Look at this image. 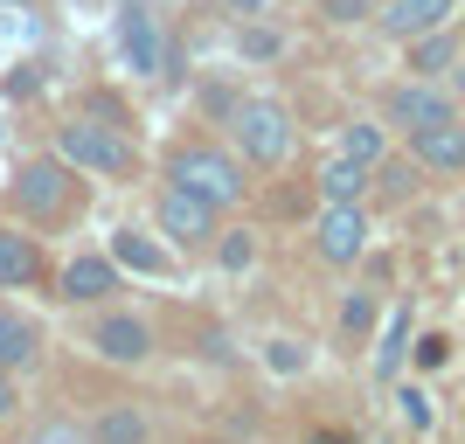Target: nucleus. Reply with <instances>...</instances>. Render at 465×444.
Returning a JSON list of instances; mask_svg holds the SVG:
<instances>
[{
	"label": "nucleus",
	"mask_w": 465,
	"mask_h": 444,
	"mask_svg": "<svg viewBox=\"0 0 465 444\" xmlns=\"http://www.w3.org/2000/svg\"><path fill=\"white\" fill-rule=\"evenodd\" d=\"M7 209L21 215V230H70L84 215V174L63 153L21 160L15 181H7Z\"/></svg>",
	"instance_id": "nucleus-1"
},
{
	"label": "nucleus",
	"mask_w": 465,
	"mask_h": 444,
	"mask_svg": "<svg viewBox=\"0 0 465 444\" xmlns=\"http://www.w3.org/2000/svg\"><path fill=\"white\" fill-rule=\"evenodd\" d=\"M56 153L77 167L84 181H133L139 174V146H133V125L125 118H104V112H70L56 125Z\"/></svg>",
	"instance_id": "nucleus-2"
},
{
	"label": "nucleus",
	"mask_w": 465,
	"mask_h": 444,
	"mask_svg": "<svg viewBox=\"0 0 465 444\" xmlns=\"http://www.w3.org/2000/svg\"><path fill=\"white\" fill-rule=\"evenodd\" d=\"M230 153L251 167V174H278L292 153H299V118L278 97H236L230 104Z\"/></svg>",
	"instance_id": "nucleus-3"
},
{
	"label": "nucleus",
	"mask_w": 465,
	"mask_h": 444,
	"mask_svg": "<svg viewBox=\"0 0 465 444\" xmlns=\"http://www.w3.org/2000/svg\"><path fill=\"white\" fill-rule=\"evenodd\" d=\"M167 181L188 194H202L209 209H243L251 202V167L230 153V146H215V139H181L174 153H167Z\"/></svg>",
	"instance_id": "nucleus-4"
},
{
	"label": "nucleus",
	"mask_w": 465,
	"mask_h": 444,
	"mask_svg": "<svg viewBox=\"0 0 465 444\" xmlns=\"http://www.w3.org/2000/svg\"><path fill=\"white\" fill-rule=\"evenodd\" d=\"M112 56H118V70H125L133 84H167L174 77V42H167V28H160V15L146 7V0H118Z\"/></svg>",
	"instance_id": "nucleus-5"
},
{
	"label": "nucleus",
	"mask_w": 465,
	"mask_h": 444,
	"mask_svg": "<svg viewBox=\"0 0 465 444\" xmlns=\"http://www.w3.org/2000/svg\"><path fill=\"white\" fill-rule=\"evenodd\" d=\"M215 222H223V209H209L202 194L174 188V181L153 194V230L167 236V251H209V243H215Z\"/></svg>",
	"instance_id": "nucleus-6"
},
{
	"label": "nucleus",
	"mask_w": 465,
	"mask_h": 444,
	"mask_svg": "<svg viewBox=\"0 0 465 444\" xmlns=\"http://www.w3.org/2000/svg\"><path fill=\"white\" fill-rule=\"evenodd\" d=\"M84 348L97 354V361H112V368H146L153 361V327H146V320H139V312H125V306H104L91 320V327H84Z\"/></svg>",
	"instance_id": "nucleus-7"
},
{
	"label": "nucleus",
	"mask_w": 465,
	"mask_h": 444,
	"mask_svg": "<svg viewBox=\"0 0 465 444\" xmlns=\"http://www.w3.org/2000/svg\"><path fill=\"white\" fill-rule=\"evenodd\" d=\"M312 257L333 271H348L369 257V209L361 202H320V215H312Z\"/></svg>",
	"instance_id": "nucleus-8"
},
{
	"label": "nucleus",
	"mask_w": 465,
	"mask_h": 444,
	"mask_svg": "<svg viewBox=\"0 0 465 444\" xmlns=\"http://www.w3.org/2000/svg\"><path fill=\"white\" fill-rule=\"evenodd\" d=\"M438 118H459V104L438 77H396L382 91V125H396V133H417V125H438Z\"/></svg>",
	"instance_id": "nucleus-9"
},
{
	"label": "nucleus",
	"mask_w": 465,
	"mask_h": 444,
	"mask_svg": "<svg viewBox=\"0 0 465 444\" xmlns=\"http://www.w3.org/2000/svg\"><path fill=\"white\" fill-rule=\"evenodd\" d=\"M118 291H125V271H118L104 251H84V257H70V264L56 271V306L91 312V306H112Z\"/></svg>",
	"instance_id": "nucleus-10"
},
{
	"label": "nucleus",
	"mask_w": 465,
	"mask_h": 444,
	"mask_svg": "<svg viewBox=\"0 0 465 444\" xmlns=\"http://www.w3.org/2000/svg\"><path fill=\"white\" fill-rule=\"evenodd\" d=\"M410 139V160L438 181H465V118H438V125H417Z\"/></svg>",
	"instance_id": "nucleus-11"
},
{
	"label": "nucleus",
	"mask_w": 465,
	"mask_h": 444,
	"mask_svg": "<svg viewBox=\"0 0 465 444\" xmlns=\"http://www.w3.org/2000/svg\"><path fill=\"white\" fill-rule=\"evenodd\" d=\"M445 21H459V0H375V28L389 42H417Z\"/></svg>",
	"instance_id": "nucleus-12"
},
{
	"label": "nucleus",
	"mask_w": 465,
	"mask_h": 444,
	"mask_svg": "<svg viewBox=\"0 0 465 444\" xmlns=\"http://www.w3.org/2000/svg\"><path fill=\"white\" fill-rule=\"evenodd\" d=\"M35 285H49L42 243L28 230H15V222H0V291H35Z\"/></svg>",
	"instance_id": "nucleus-13"
},
{
	"label": "nucleus",
	"mask_w": 465,
	"mask_h": 444,
	"mask_svg": "<svg viewBox=\"0 0 465 444\" xmlns=\"http://www.w3.org/2000/svg\"><path fill=\"white\" fill-rule=\"evenodd\" d=\"M451 70H465V42H459V28H430V35H417V42H403V77H438L445 84Z\"/></svg>",
	"instance_id": "nucleus-14"
},
{
	"label": "nucleus",
	"mask_w": 465,
	"mask_h": 444,
	"mask_svg": "<svg viewBox=\"0 0 465 444\" xmlns=\"http://www.w3.org/2000/svg\"><path fill=\"white\" fill-rule=\"evenodd\" d=\"M35 361H42V327L0 306V368H7V375H28Z\"/></svg>",
	"instance_id": "nucleus-15"
},
{
	"label": "nucleus",
	"mask_w": 465,
	"mask_h": 444,
	"mask_svg": "<svg viewBox=\"0 0 465 444\" xmlns=\"http://www.w3.org/2000/svg\"><path fill=\"white\" fill-rule=\"evenodd\" d=\"M417 188H424V167H417L410 153H382L369 167V194H382V202H410Z\"/></svg>",
	"instance_id": "nucleus-16"
},
{
	"label": "nucleus",
	"mask_w": 465,
	"mask_h": 444,
	"mask_svg": "<svg viewBox=\"0 0 465 444\" xmlns=\"http://www.w3.org/2000/svg\"><path fill=\"white\" fill-rule=\"evenodd\" d=\"M84 438H91V444H146L153 430H146L139 403H112V409H97L91 424H84Z\"/></svg>",
	"instance_id": "nucleus-17"
},
{
	"label": "nucleus",
	"mask_w": 465,
	"mask_h": 444,
	"mask_svg": "<svg viewBox=\"0 0 465 444\" xmlns=\"http://www.w3.org/2000/svg\"><path fill=\"white\" fill-rule=\"evenodd\" d=\"M112 264H118V271H146V278H167V264H174V257L160 251L146 230H118V236H112Z\"/></svg>",
	"instance_id": "nucleus-18"
},
{
	"label": "nucleus",
	"mask_w": 465,
	"mask_h": 444,
	"mask_svg": "<svg viewBox=\"0 0 465 444\" xmlns=\"http://www.w3.org/2000/svg\"><path fill=\"white\" fill-rule=\"evenodd\" d=\"M320 202H369V167L348 153H333L320 167Z\"/></svg>",
	"instance_id": "nucleus-19"
},
{
	"label": "nucleus",
	"mask_w": 465,
	"mask_h": 444,
	"mask_svg": "<svg viewBox=\"0 0 465 444\" xmlns=\"http://www.w3.org/2000/svg\"><path fill=\"white\" fill-rule=\"evenodd\" d=\"M333 153H348V160H361V167H375V160L389 153V125H382V118H348V125H341V139H333Z\"/></svg>",
	"instance_id": "nucleus-20"
},
{
	"label": "nucleus",
	"mask_w": 465,
	"mask_h": 444,
	"mask_svg": "<svg viewBox=\"0 0 465 444\" xmlns=\"http://www.w3.org/2000/svg\"><path fill=\"white\" fill-rule=\"evenodd\" d=\"M375 291H348L341 299V340H369V327H375Z\"/></svg>",
	"instance_id": "nucleus-21"
},
{
	"label": "nucleus",
	"mask_w": 465,
	"mask_h": 444,
	"mask_svg": "<svg viewBox=\"0 0 465 444\" xmlns=\"http://www.w3.org/2000/svg\"><path fill=\"white\" fill-rule=\"evenodd\" d=\"M403 348H410V312H396V320H389V333H382V348H375V375H382V382H396Z\"/></svg>",
	"instance_id": "nucleus-22"
},
{
	"label": "nucleus",
	"mask_w": 465,
	"mask_h": 444,
	"mask_svg": "<svg viewBox=\"0 0 465 444\" xmlns=\"http://www.w3.org/2000/svg\"><path fill=\"white\" fill-rule=\"evenodd\" d=\"M21 444H91V438H84L77 417H42V424L21 430Z\"/></svg>",
	"instance_id": "nucleus-23"
},
{
	"label": "nucleus",
	"mask_w": 465,
	"mask_h": 444,
	"mask_svg": "<svg viewBox=\"0 0 465 444\" xmlns=\"http://www.w3.org/2000/svg\"><path fill=\"white\" fill-rule=\"evenodd\" d=\"M236 28H243V56H251V63L285 56V35H278V28H264V21H236Z\"/></svg>",
	"instance_id": "nucleus-24"
},
{
	"label": "nucleus",
	"mask_w": 465,
	"mask_h": 444,
	"mask_svg": "<svg viewBox=\"0 0 465 444\" xmlns=\"http://www.w3.org/2000/svg\"><path fill=\"white\" fill-rule=\"evenodd\" d=\"M320 21L327 28H361V21H375V0H320Z\"/></svg>",
	"instance_id": "nucleus-25"
},
{
	"label": "nucleus",
	"mask_w": 465,
	"mask_h": 444,
	"mask_svg": "<svg viewBox=\"0 0 465 444\" xmlns=\"http://www.w3.org/2000/svg\"><path fill=\"white\" fill-rule=\"evenodd\" d=\"M396 417H403L410 430H430V396L417 382H403V389H396Z\"/></svg>",
	"instance_id": "nucleus-26"
},
{
	"label": "nucleus",
	"mask_w": 465,
	"mask_h": 444,
	"mask_svg": "<svg viewBox=\"0 0 465 444\" xmlns=\"http://www.w3.org/2000/svg\"><path fill=\"white\" fill-rule=\"evenodd\" d=\"M209 251L223 257V264H230V271H243V264H251V257H257V243H251V230H230V236H223V243H209Z\"/></svg>",
	"instance_id": "nucleus-27"
},
{
	"label": "nucleus",
	"mask_w": 465,
	"mask_h": 444,
	"mask_svg": "<svg viewBox=\"0 0 465 444\" xmlns=\"http://www.w3.org/2000/svg\"><path fill=\"white\" fill-rule=\"evenodd\" d=\"M264 368H272V375H292V368H306V348H299V340H272V348H264Z\"/></svg>",
	"instance_id": "nucleus-28"
},
{
	"label": "nucleus",
	"mask_w": 465,
	"mask_h": 444,
	"mask_svg": "<svg viewBox=\"0 0 465 444\" xmlns=\"http://www.w3.org/2000/svg\"><path fill=\"white\" fill-rule=\"evenodd\" d=\"M215 7H223L230 21H272L278 15V0H215Z\"/></svg>",
	"instance_id": "nucleus-29"
},
{
	"label": "nucleus",
	"mask_w": 465,
	"mask_h": 444,
	"mask_svg": "<svg viewBox=\"0 0 465 444\" xmlns=\"http://www.w3.org/2000/svg\"><path fill=\"white\" fill-rule=\"evenodd\" d=\"M21 417V375H7V368H0V430L15 424Z\"/></svg>",
	"instance_id": "nucleus-30"
},
{
	"label": "nucleus",
	"mask_w": 465,
	"mask_h": 444,
	"mask_svg": "<svg viewBox=\"0 0 465 444\" xmlns=\"http://www.w3.org/2000/svg\"><path fill=\"white\" fill-rule=\"evenodd\" d=\"M445 354H451L445 333H424V340H417V368H445Z\"/></svg>",
	"instance_id": "nucleus-31"
},
{
	"label": "nucleus",
	"mask_w": 465,
	"mask_h": 444,
	"mask_svg": "<svg viewBox=\"0 0 465 444\" xmlns=\"http://www.w3.org/2000/svg\"><path fill=\"white\" fill-rule=\"evenodd\" d=\"M459 15H465V0H459Z\"/></svg>",
	"instance_id": "nucleus-32"
},
{
	"label": "nucleus",
	"mask_w": 465,
	"mask_h": 444,
	"mask_svg": "<svg viewBox=\"0 0 465 444\" xmlns=\"http://www.w3.org/2000/svg\"><path fill=\"white\" fill-rule=\"evenodd\" d=\"M382 444H389V438H382Z\"/></svg>",
	"instance_id": "nucleus-33"
}]
</instances>
